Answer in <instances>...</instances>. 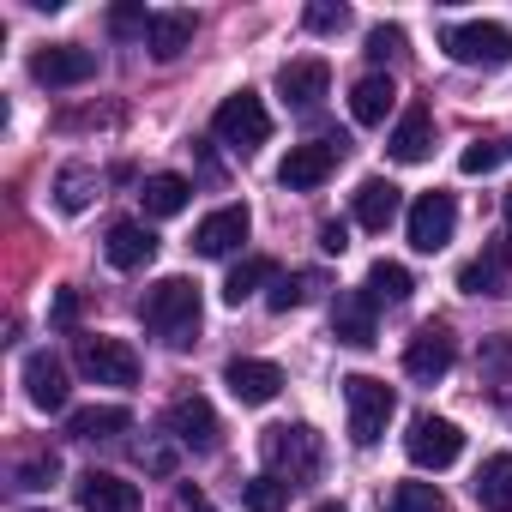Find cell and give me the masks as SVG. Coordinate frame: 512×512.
<instances>
[{"label":"cell","mask_w":512,"mask_h":512,"mask_svg":"<svg viewBox=\"0 0 512 512\" xmlns=\"http://www.w3.org/2000/svg\"><path fill=\"white\" fill-rule=\"evenodd\" d=\"M139 320H145V332H151L157 344L187 350V344L199 338V320H205L199 284H193V278H157V284L145 290V302H139Z\"/></svg>","instance_id":"cell-1"},{"label":"cell","mask_w":512,"mask_h":512,"mask_svg":"<svg viewBox=\"0 0 512 512\" xmlns=\"http://www.w3.org/2000/svg\"><path fill=\"white\" fill-rule=\"evenodd\" d=\"M260 452H266V470H272V476H284L290 488L314 482V476H320V464H326V440H320L308 422H278V428H266Z\"/></svg>","instance_id":"cell-2"},{"label":"cell","mask_w":512,"mask_h":512,"mask_svg":"<svg viewBox=\"0 0 512 512\" xmlns=\"http://www.w3.org/2000/svg\"><path fill=\"white\" fill-rule=\"evenodd\" d=\"M211 133H217L229 151L253 157V151L272 139V109H266V97H260V91H235V97H223L217 115H211Z\"/></svg>","instance_id":"cell-3"},{"label":"cell","mask_w":512,"mask_h":512,"mask_svg":"<svg viewBox=\"0 0 512 512\" xmlns=\"http://www.w3.org/2000/svg\"><path fill=\"white\" fill-rule=\"evenodd\" d=\"M344 404H350V440L356 446H374L386 434V422L398 416V392L374 374H350L344 380Z\"/></svg>","instance_id":"cell-4"},{"label":"cell","mask_w":512,"mask_h":512,"mask_svg":"<svg viewBox=\"0 0 512 512\" xmlns=\"http://www.w3.org/2000/svg\"><path fill=\"white\" fill-rule=\"evenodd\" d=\"M440 49L458 67H506L512 61V31L494 25V19H470V25H446L440 31Z\"/></svg>","instance_id":"cell-5"},{"label":"cell","mask_w":512,"mask_h":512,"mask_svg":"<svg viewBox=\"0 0 512 512\" xmlns=\"http://www.w3.org/2000/svg\"><path fill=\"white\" fill-rule=\"evenodd\" d=\"M73 362H79V374L97 380V386H139V356H133V344H121V338L85 332V338L73 344Z\"/></svg>","instance_id":"cell-6"},{"label":"cell","mask_w":512,"mask_h":512,"mask_svg":"<svg viewBox=\"0 0 512 512\" xmlns=\"http://www.w3.org/2000/svg\"><path fill=\"white\" fill-rule=\"evenodd\" d=\"M344 151H350L344 133H332V139H308V145H290V157L278 163V181H284L290 193H314V187H326V175L344 163Z\"/></svg>","instance_id":"cell-7"},{"label":"cell","mask_w":512,"mask_h":512,"mask_svg":"<svg viewBox=\"0 0 512 512\" xmlns=\"http://www.w3.org/2000/svg\"><path fill=\"white\" fill-rule=\"evenodd\" d=\"M404 452H410L416 470H446V464H458V452H464V428L446 422V416H434V410H422V416L410 422V434H404Z\"/></svg>","instance_id":"cell-8"},{"label":"cell","mask_w":512,"mask_h":512,"mask_svg":"<svg viewBox=\"0 0 512 512\" xmlns=\"http://www.w3.org/2000/svg\"><path fill=\"white\" fill-rule=\"evenodd\" d=\"M31 79L49 85V91L85 85V79H97V49H85V43H49V49L31 55Z\"/></svg>","instance_id":"cell-9"},{"label":"cell","mask_w":512,"mask_h":512,"mask_svg":"<svg viewBox=\"0 0 512 512\" xmlns=\"http://www.w3.org/2000/svg\"><path fill=\"white\" fill-rule=\"evenodd\" d=\"M404 229H410V247H416V253H440V247L452 241V229H458V205H452V193H422V199L410 205Z\"/></svg>","instance_id":"cell-10"},{"label":"cell","mask_w":512,"mask_h":512,"mask_svg":"<svg viewBox=\"0 0 512 512\" xmlns=\"http://www.w3.org/2000/svg\"><path fill=\"white\" fill-rule=\"evenodd\" d=\"M452 362H458V344H452V332H446V326H422V332L404 344V374H410V380H422V386L446 380V374H452Z\"/></svg>","instance_id":"cell-11"},{"label":"cell","mask_w":512,"mask_h":512,"mask_svg":"<svg viewBox=\"0 0 512 512\" xmlns=\"http://www.w3.org/2000/svg\"><path fill=\"white\" fill-rule=\"evenodd\" d=\"M169 434H175V446H187V452H217V410H211V398H199V392H181L175 404H169Z\"/></svg>","instance_id":"cell-12"},{"label":"cell","mask_w":512,"mask_h":512,"mask_svg":"<svg viewBox=\"0 0 512 512\" xmlns=\"http://www.w3.org/2000/svg\"><path fill=\"white\" fill-rule=\"evenodd\" d=\"M223 386H229L235 404H272L284 392V368L278 362H260V356H235L223 368Z\"/></svg>","instance_id":"cell-13"},{"label":"cell","mask_w":512,"mask_h":512,"mask_svg":"<svg viewBox=\"0 0 512 512\" xmlns=\"http://www.w3.org/2000/svg\"><path fill=\"white\" fill-rule=\"evenodd\" d=\"M247 229H253L247 205H217L211 217H199V229H193V253H205V260H223V253H235V247L247 241Z\"/></svg>","instance_id":"cell-14"},{"label":"cell","mask_w":512,"mask_h":512,"mask_svg":"<svg viewBox=\"0 0 512 512\" xmlns=\"http://www.w3.org/2000/svg\"><path fill=\"white\" fill-rule=\"evenodd\" d=\"M326 91H332V67H326L320 55H302V61H284V67H278V97H284L290 109H314Z\"/></svg>","instance_id":"cell-15"},{"label":"cell","mask_w":512,"mask_h":512,"mask_svg":"<svg viewBox=\"0 0 512 512\" xmlns=\"http://www.w3.org/2000/svg\"><path fill=\"white\" fill-rule=\"evenodd\" d=\"M374 314H380V308H374L362 290L338 296V302H332V338H338V344H350V350H374V344H380Z\"/></svg>","instance_id":"cell-16"},{"label":"cell","mask_w":512,"mask_h":512,"mask_svg":"<svg viewBox=\"0 0 512 512\" xmlns=\"http://www.w3.org/2000/svg\"><path fill=\"white\" fill-rule=\"evenodd\" d=\"M73 494L85 512H139V482H121L115 470H85Z\"/></svg>","instance_id":"cell-17"},{"label":"cell","mask_w":512,"mask_h":512,"mask_svg":"<svg viewBox=\"0 0 512 512\" xmlns=\"http://www.w3.org/2000/svg\"><path fill=\"white\" fill-rule=\"evenodd\" d=\"M25 398L43 410V416H55V410H67V368L49 356V350H37V356H25Z\"/></svg>","instance_id":"cell-18"},{"label":"cell","mask_w":512,"mask_h":512,"mask_svg":"<svg viewBox=\"0 0 512 512\" xmlns=\"http://www.w3.org/2000/svg\"><path fill=\"white\" fill-rule=\"evenodd\" d=\"M103 253H109V266H115V272H145V266L157 260V235H151L145 223H133V217H127V223H115V229H109Z\"/></svg>","instance_id":"cell-19"},{"label":"cell","mask_w":512,"mask_h":512,"mask_svg":"<svg viewBox=\"0 0 512 512\" xmlns=\"http://www.w3.org/2000/svg\"><path fill=\"white\" fill-rule=\"evenodd\" d=\"M398 211H404V193H398L386 175H368V181L356 187V223H362V229H392Z\"/></svg>","instance_id":"cell-20"},{"label":"cell","mask_w":512,"mask_h":512,"mask_svg":"<svg viewBox=\"0 0 512 512\" xmlns=\"http://www.w3.org/2000/svg\"><path fill=\"white\" fill-rule=\"evenodd\" d=\"M428 145H434V109H428V103H416V109H404V121L392 127L386 151H392L398 163H422V157H428Z\"/></svg>","instance_id":"cell-21"},{"label":"cell","mask_w":512,"mask_h":512,"mask_svg":"<svg viewBox=\"0 0 512 512\" xmlns=\"http://www.w3.org/2000/svg\"><path fill=\"white\" fill-rule=\"evenodd\" d=\"M392 103H398L392 73H368V79H356V91H350V115H356L362 127H380V121L392 115Z\"/></svg>","instance_id":"cell-22"},{"label":"cell","mask_w":512,"mask_h":512,"mask_svg":"<svg viewBox=\"0 0 512 512\" xmlns=\"http://www.w3.org/2000/svg\"><path fill=\"white\" fill-rule=\"evenodd\" d=\"M133 428V410L127 404H91V410H73L67 416V434L73 440H115Z\"/></svg>","instance_id":"cell-23"},{"label":"cell","mask_w":512,"mask_h":512,"mask_svg":"<svg viewBox=\"0 0 512 512\" xmlns=\"http://www.w3.org/2000/svg\"><path fill=\"white\" fill-rule=\"evenodd\" d=\"M470 494H476L482 512H512V452H494V458L476 470Z\"/></svg>","instance_id":"cell-24"},{"label":"cell","mask_w":512,"mask_h":512,"mask_svg":"<svg viewBox=\"0 0 512 512\" xmlns=\"http://www.w3.org/2000/svg\"><path fill=\"white\" fill-rule=\"evenodd\" d=\"M410 290H416V278H410L398 260H374V266H368L362 296H368L374 308H404V302H410Z\"/></svg>","instance_id":"cell-25"},{"label":"cell","mask_w":512,"mask_h":512,"mask_svg":"<svg viewBox=\"0 0 512 512\" xmlns=\"http://www.w3.org/2000/svg\"><path fill=\"white\" fill-rule=\"evenodd\" d=\"M193 31H199L193 13H151V37H145V43H151L157 61H175V55L193 43Z\"/></svg>","instance_id":"cell-26"},{"label":"cell","mask_w":512,"mask_h":512,"mask_svg":"<svg viewBox=\"0 0 512 512\" xmlns=\"http://www.w3.org/2000/svg\"><path fill=\"white\" fill-rule=\"evenodd\" d=\"M139 199H145V211H151V217H175V211H187L193 181H187V175H151Z\"/></svg>","instance_id":"cell-27"},{"label":"cell","mask_w":512,"mask_h":512,"mask_svg":"<svg viewBox=\"0 0 512 512\" xmlns=\"http://www.w3.org/2000/svg\"><path fill=\"white\" fill-rule=\"evenodd\" d=\"M272 278H278V266L253 253V260H241V266H235V272L223 278V302H229V308H241V302H247L253 290H260V284H272Z\"/></svg>","instance_id":"cell-28"},{"label":"cell","mask_w":512,"mask_h":512,"mask_svg":"<svg viewBox=\"0 0 512 512\" xmlns=\"http://www.w3.org/2000/svg\"><path fill=\"white\" fill-rule=\"evenodd\" d=\"M458 290L464 296H506V266L494 260V253H482V260H470L458 272Z\"/></svg>","instance_id":"cell-29"},{"label":"cell","mask_w":512,"mask_h":512,"mask_svg":"<svg viewBox=\"0 0 512 512\" xmlns=\"http://www.w3.org/2000/svg\"><path fill=\"white\" fill-rule=\"evenodd\" d=\"M91 199H97V169H85V163L61 169V181H55V205H61V211H85Z\"/></svg>","instance_id":"cell-30"},{"label":"cell","mask_w":512,"mask_h":512,"mask_svg":"<svg viewBox=\"0 0 512 512\" xmlns=\"http://www.w3.org/2000/svg\"><path fill=\"white\" fill-rule=\"evenodd\" d=\"M314 290H320V278H314V272H290V278L278 272V278H272V290H266V308H272V314H290V308H302Z\"/></svg>","instance_id":"cell-31"},{"label":"cell","mask_w":512,"mask_h":512,"mask_svg":"<svg viewBox=\"0 0 512 512\" xmlns=\"http://www.w3.org/2000/svg\"><path fill=\"white\" fill-rule=\"evenodd\" d=\"M241 500H247V512H284L290 506V482L272 476V470H260L253 482H241Z\"/></svg>","instance_id":"cell-32"},{"label":"cell","mask_w":512,"mask_h":512,"mask_svg":"<svg viewBox=\"0 0 512 512\" xmlns=\"http://www.w3.org/2000/svg\"><path fill=\"white\" fill-rule=\"evenodd\" d=\"M386 512H446V494L434 482H392Z\"/></svg>","instance_id":"cell-33"},{"label":"cell","mask_w":512,"mask_h":512,"mask_svg":"<svg viewBox=\"0 0 512 512\" xmlns=\"http://www.w3.org/2000/svg\"><path fill=\"white\" fill-rule=\"evenodd\" d=\"M55 476H61V458H55V452H31V458H19V470H13L19 488H49Z\"/></svg>","instance_id":"cell-34"},{"label":"cell","mask_w":512,"mask_h":512,"mask_svg":"<svg viewBox=\"0 0 512 512\" xmlns=\"http://www.w3.org/2000/svg\"><path fill=\"white\" fill-rule=\"evenodd\" d=\"M500 163H506V145H494V139H476V145H464V157H458L464 175H488V169H500Z\"/></svg>","instance_id":"cell-35"},{"label":"cell","mask_w":512,"mask_h":512,"mask_svg":"<svg viewBox=\"0 0 512 512\" xmlns=\"http://www.w3.org/2000/svg\"><path fill=\"white\" fill-rule=\"evenodd\" d=\"M302 25H308V31H320V37H338V31L350 25V7H332V0H314V7L302 13Z\"/></svg>","instance_id":"cell-36"},{"label":"cell","mask_w":512,"mask_h":512,"mask_svg":"<svg viewBox=\"0 0 512 512\" xmlns=\"http://www.w3.org/2000/svg\"><path fill=\"white\" fill-rule=\"evenodd\" d=\"M404 55V25H374L368 31V61H398Z\"/></svg>","instance_id":"cell-37"},{"label":"cell","mask_w":512,"mask_h":512,"mask_svg":"<svg viewBox=\"0 0 512 512\" xmlns=\"http://www.w3.org/2000/svg\"><path fill=\"white\" fill-rule=\"evenodd\" d=\"M109 31L115 37H151V13L145 7H115L109 13Z\"/></svg>","instance_id":"cell-38"},{"label":"cell","mask_w":512,"mask_h":512,"mask_svg":"<svg viewBox=\"0 0 512 512\" xmlns=\"http://www.w3.org/2000/svg\"><path fill=\"white\" fill-rule=\"evenodd\" d=\"M320 247L326 253H344L350 247V223H320Z\"/></svg>","instance_id":"cell-39"},{"label":"cell","mask_w":512,"mask_h":512,"mask_svg":"<svg viewBox=\"0 0 512 512\" xmlns=\"http://www.w3.org/2000/svg\"><path fill=\"white\" fill-rule=\"evenodd\" d=\"M79 320V290H61L55 296V326H73Z\"/></svg>","instance_id":"cell-40"},{"label":"cell","mask_w":512,"mask_h":512,"mask_svg":"<svg viewBox=\"0 0 512 512\" xmlns=\"http://www.w3.org/2000/svg\"><path fill=\"white\" fill-rule=\"evenodd\" d=\"M181 512H217V506H211V494H205V488L181 482Z\"/></svg>","instance_id":"cell-41"},{"label":"cell","mask_w":512,"mask_h":512,"mask_svg":"<svg viewBox=\"0 0 512 512\" xmlns=\"http://www.w3.org/2000/svg\"><path fill=\"white\" fill-rule=\"evenodd\" d=\"M494 260L512 266V193H506V229H500V247H494Z\"/></svg>","instance_id":"cell-42"},{"label":"cell","mask_w":512,"mask_h":512,"mask_svg":"<svg viewBox=\"0 0 512 512\" xmlns=\"http://www.w3.org/2000/svg\"><path fill=\"white\" fill-rule=\"evenodd\" d=\"M314 512H344V506H338V500H326V506H314Z\"/></svg>","instance_id":"cell-43"}]
</instances>
